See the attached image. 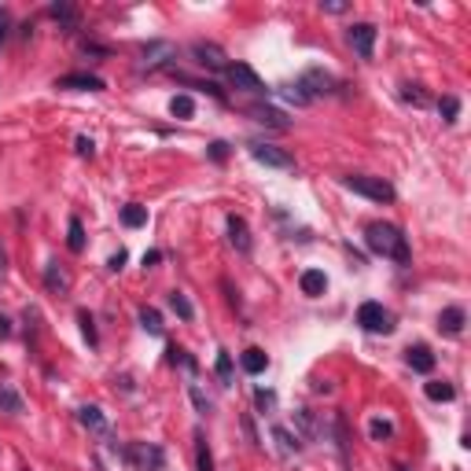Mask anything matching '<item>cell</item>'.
I'll return each instance as SVG.
<instances>
[{"label": "cell", "mask_w": 471, "mask_h": 471, "mask_svg": "<svg viewBox=\"0 0 471 471\" xmlns=\"http://www.w3.org/2000/svg\"><path fill=\"white\" fill-rule=\"evenodd\" d=\"M394 471H409V468H405V464H394Z\"/></svg>", "instance_id": "49"}, {"label": "cell", "mask_w": 471, "mask_h": 471, "mask_svg": "<svg viewBox=\"0 0 471 471\" xmlns=\"http://www.w3.org/2000/svg\"><path fill=\"white\" fill-rule=\"evenodd\" d=\"M210 158H213V163H224V158H229V144H224V140H213V144H210Z\"/></svg>", "instance_id": "38"}, {"label": "cell", "mask_w": 471, "mask_h": 471, "mask_svg": "<svg viewBox=\"0 0 471 471\" xmlns=\"http://www.w3.org/2000/svg\"><path fill=\"white\" fill-rule=\"evenodd\" d=\"M166 353H169V365H180V368H188V372H199V361L191 357L185 346H169Z\"/></svg>", "instance_id": "28"}, {"label": "cell", "mask_w": 471, "mask_h": 471, "mask_svg": "<svg viewBox=\"0 0 471 471\" xmlns=\"http://www.w3.org/2000/svg\"><path fill=\"white\" fill-rule=\"evenodd\" d=\"M23 471H30V468H23Z\"/></svg>", "instance_id": "50"}, {"label": "cell", "mask_w": 471, "mask_h": 471, "mask_svg": "<svg viewBox=\"0 0 471 471\" xmlns=\"http://www.w3.org/2000/svg\"><path fill=\"white\" fill-rule=\"evenodd\" d=\"M376 34H379V30L372 26V23H353L346 30L350 45H353V52H357L361 59H372V52H376Z\"/></svg>", "instance_id": "6"}, {"label": "cell", "mask_w": 471, "mask_h": 471, "mask_svg": "<svg viewBox=\"0 0 471 471\" xmlns=\"http://www.w3.org/2000/svg\"><path fill=\"white\" fill-rule=\"evenodd\" d=\"M365 243L372 254H379V258H390L398 265H409L412 262V251H409V240H405V232L398 224H387V221H372L365 229Z\"/></svg>", "instance_id": "1"}, {"label": "cell", "mask_w": 471, "mask_h": 471, "mask_svg": "<svg viewBox=\"0 0 471 471\" xmlns=\"http://www.w3.org/2000/svg\"><path fill=\"white\" fill-rule=\"evenodd\" d=\"M169 309H174L180 320H196V306L188 302L185 291H169Z\"/></svg>", "instance_id": "24"}, {"label": "cell", "mask_w": 471, "mask_h": 471, "mask_svg": "<svg viewBox=\"0 0 471 471\" xmlns=\"http://www.w3.org/2000/svg\"><path fill=\"white\" fill-rule=\"evenodd\" d=\"M140 56H144V59H140L144 70H158V67H166V63L177 56V48L169 45V41H147Z\"/></svg>", "instance_id": "10"}, {"label": "cell", "mask_w": 471, "mask_h": 471, "mask_svg": "<svg viewBox=\"0 0 471 471\" xmlns=\"http://www.w3.org/2000/svg\"><path fill=\"white\" fill-rule=\"evenodd\" d=\"M401 96H405V100H409V103H416V107H423V103H427V96L420 92V85H405V89H401Z\"/></svg>", "instance_id": "37"}, {"label": "cell", "mask_w": 471, "mask_h": 471, "mask_svg": "<svg viewBox=\"0 0 471 471\" xmlns=\"http://www.w3.org/2000/svg\"><path fill=\"white\" fill-rule=\"evenodd\" d=\"M196 471H213V453L199 431H196Z\"/></svg>", "instance_id": "26"}, {"label": "cell", "mask_w": 471, "mask_h": 471, "mask_svg": "<svg viewBox=\"0 0 471 471\" xmlns=\"http://www.w3.org/2000/svg\"><path fill=\"white\" fill-rule=\"evenodd\" d=\"M213 372H218L221 387H232V353H229V350L218 353V361H213Z\"/></svg>", "instance_id": "29"}, {"label": "cell", "mask_w": 471, "mask_h": 471, "mask_svg": "<svg viewBox=\"0 0 471 471\" xmlns=\"http://www.w3.org/2000/svg\"><path fill=\"white\" fill-rule=\"evenodd\" d=\"M4 37H8V12L0 8V41H4Z\"/></svg>", "instance_id": "45"}, {"label": "cell", "mask_w": 471, "mask_h": 471, "mask_svg": "<svg viewBox=\"0 0 471 471\" xmlns=\"http://www.w3.org/2000/svg\"><path fill=\"white\" fill-rule=\"evenodd\" d=\"M251 158L262 166H273V169H295V158L273 144H251Z\"/></svg>", "instance_id": "9"}, {"label": "cell", "mask_w": 471, "mask_h": 471, "mask_svg": "<svg viewBox=\"0 0 471 471\" xmlns=\"http://www.w3.org/2000/svg\"><path fill=\"white\" fill-rule=\"evenodd\" d=\"M346 8H350V4H342V0H324V4H320V12H328V15H342Z\"/></svg>", "instance_id": "40"}, {"label": "cell", "mask_w": 471, "mask_h": 471, "mask_svg": "<svg viewBox=\"0 0 471 471\" xmlns=\"http://www.w3.org/2000/svg\"><path fill=\"white\" fill-rule=\"evenodd\" d=\"M45 287L52 295H67L70 291V276H67V269H59V262L45 265Z\"/></svg>", "instance_id": "16"}, {"label": "cell", "mask_w": 471, "mask_h": 471, "mask_svg": "<svg viewBox=\"0 0 471 471\" xmlns=\"http://www.w3.org/2000/svg\"><path fill=\"white\" fill-rule=\"evenodd\" d=\"M67 247L74 254H81L85 251V229H81V221L78 218H70V232H67Z\"/></svg>", "instance_id": "33"}, {"label": "cell", "mask_w": 471, "mask_h": 471, "mask_svg": "<svg viewBox=\"0 0 471 471\" xmlns=\"http://www.w3.org/2000/svg\"><path fill=\"white\" fill-rule=\"evenodd\" d=\"M342 188L357 191V196H365V199H372V202H390V199H394V188H390L383 177L350 174V177H342Z\"/></svg>", "instance_id": "2"}, {"label": "cell", "mask_w": 471, "mask_h": 471, "mask_svg": "<svg viewBox=\"0 0 471 471\" xmlns=\"http://www.w3.org/2000/svg\"><path fill=\"white\" fill-rule=\"evenodd\" d=\"M78 420H81V427H89V431H96V435L107 431V420H103V412L96 409V405H81V409H78Z\"/></svg>", "instance_id": "22"}, {"label": "cell", "mask_w": 471, "mask_h": 471, "mask_svg": "<svg viewBox=\"0 0 471 471\" xmlns=\"http://www.w3.org/2000/svg\"><path fill=\"white\" fill-rule=\"evenodd\" d=\"M254 405H258L262 412H273V405H276V394H273V390H262V387H258V390H254Z\"/></svg>", "instance_id": "36"}, {"label": "cell", "mask_w": 471, "mask_h": 471, "mask_svg": "<svg viewBox=\"0 0 471 471\" xmlns=\"http://www.w3.org/2000/svg\"><path fill=\"white\" fill-rule=\"evenodd\" d=\"M188 394H191V401H196V409H199V412H210V401L202 398V390L196 387V383H191V387H188Z\"/></svg>", "instance_id": "39"}, {"label": "cell", "mask_w": 471, "mask_h": 471, "mask_svg": "<svg viewBox=\"0 0 471 471\" xmlns=\"http://www.w3.org/2000/svg\"><path fill=\"white\" fill-rule=\"evenodd\" d=\"M0 335H4V339L12 335V324H8V317H0Z\"/></svg>", "instance_id": "48"}, {"label": "cell", "mask_w": 471, "mask_h": 471, "mask_svg": "<svg viewBox=\"0 0 471 471\" xmlns=\"http://www.w3.org/2000/svg\"><path fill=\"white\" fill-rule=\"evenodd\" d=\"M423 394H427L431 401H453V398H457V387H453V383H446V379H431V383L423 387Z\"/></svg>", "instance_id": "23"}, {"label": "cell", "mask_w": 471, "mask_h": 471, "mask_svg": "<svg viewBox=\"0 0 471 471\" xmlns=\"http://www.w3.org/2000/svg\"><path fill=\"white\" fill-rule=\"evenodd\" d=\"M56 89H70V92H103V78H96V74H63L56 78Z\"/></svg>", "instance_id": "11"}, {"label": "cell", "mask_w": 471, "mask_h": 471, "mask_svg": "<svg viewBox=\"0 0 471 471\" xmlns=\"http://www.w3.org/2000/svg\"><path fill=\"white\" fill-rule=\"evenodd\" d=\"M48 15L56 19V23H63L67 30H74V26H78V12H74L70 4H52V8H48Z\"/></svg>", "instance_id": "31"}, {"label": "cell", "mask_w": 471, "mask_h": 471, "mask_svg": "<svg viewBox=\"0 0 471 471\" xmlns=\"http://www.w3.org/2000/svg\"><path fill=\"white\" fill-rule=\"evenodd\" d=\"M4 273H8V254H4V247H0V280H4Z\"/></svg>", "instance_id": "47"}, {"label": "cell", "mask_w": 471, "mask_h": 471, "mask_svg": "<svg viewBox=\"0 0 471 471\" xmlns=\"http://www.w3.org/2000/svg\"><path fill=\"white\" fill-rule=\"evenodd\" d=\"M368 435L376 438V442H390V438H394V423H390V420H379V416H372V420H368Z\"/></svg>", "instance_id": "32"}, {"label": "cell", "mask_w": 471, "mask_h": 471, "mask_svg": "<svg viewBox=\"0 0 471 471\" xmlns=\"http://www.w3.org/2000/svg\"><path fill=\"white\" fill-rule=\"evenodd\" d=\"M438 114H442V122L453 125L457 114H460V100H457V96H442V100H438Z\"/></svg>", "instance_id": "34"}, {"label": "cell", "mask_w": 471, "mask_h": 471, "mask_svg": "<svg viewBox=\"0 0 471 471\" xmlns=\"http://www.w3.org/2000/svg\"><path fill=\"white\" fill-rule=\"evenodd\" d=\"M313 390H317V394H331V383H324V379H317V383H313Z\"/></svg>", "instance_id": "46"}, {"label": "cell", "mask_w": 471, "mask_h": 471, "mask_svg": "<svg viewBox=\"0 0 471 471\" xmlns=\"http://www.w3.org/2000/svg\"><path fill=\"white\" fill-rule=\"evenodd\" d=\"M240 365H243V372H251V376H262V372L269 368V357H265V350L251 346V350H243Z\"/></svg>", "instance_id": "19"}, {"label": "cell", "mask_w": 471, "mask_h": 471, "mask_svg": "<svg viewBox=\"0 0 471 471\" xmlns=\"http://www.w3.org/2000/svg\"><path fill=\"white\" fill-rule=\"evenodd\" d=\"M140 328L147 335H163V317H158V309H151V306L140 309Z\"/></svg>", "instance_id": "30"}, {"label": "cell", "mask_w": 471, "mask_h": 471, "mask_svg": "<svg viewBox=\"0 0 471 471\" xmlns=\"http://www.w3.org/2000/svg\"><path fill=\"white\" fill-rule=\"evenodd\" d=\"M298 287H302V295L317 298V295H324V291H328V276L320 273V269H306L302 276H298Z\"/></svg>", "instance_id": "17"}, {"label": "cell", "mask_w": 471, "mask_h": 471, "mask_svg": "<svg viewBox=\"0 0 471 471\" xmlns=\"http://www.w3.org/2000/svg\"><path fill=\"white\" fill-rule=\"evenodd\" d=\"M122 265H125V251H118V254H111V262H107V269H122Z\"/></svg>", "instance_id": "43"}, {"label": "cell", "mask_w": 471, "mask_h": 471, "mask_svg": "<svg viewBox=\"0 0 471 471\" xmlns=\"http://www.w3.org/2000/svg\"><path fill=\"white\" fill-rule=\"evenodd\" d=\"M158 262H163V251H147L144 254V269H155Z\"/></svg>", "instance_id": "42"}, {"label": "cell", "mask_w": 471, "mask_h": 471, "mask_svg": "<svg viewBox=\"0 0 471 471\" xmlns=\"http://www.w3.org/2000/svg\"><path fill=\"white\" fill-rule=\"evenodd\" d=\"M191 56H196L199 67H210V70H221V74H224V67H229L224 48L213 45V41H196V45H191Z\"/></svg>", "instance_id": "7"}, {"label": "cell", "mask_w": 471, "mask_h": 471, "mask_svg": "<svg viewBox=\"0 0 471 471\" xmlns=\"http://www.w3.org/2000/svg\"><path fill=\"white\" fill-rule=\"evenodd\" d=\"M273 438H276V446H280L284 457H298V453H302V435H295L291 427L273 423Z\"/></svg>", "instance_id": "13"}, {"label": "cell", "mask_w": 471, "mask_h": 471, "mask_svg": "<svg viewBox=\"0 0 471 471\" xmlns=\"http://www.w3.org/2000/svg\"><path fill=\"white\" fill-rule=\"evenodd\" d=\"M405 361H409L412 372H423V376H427V372H435V353L427 346H409V350H405Z\"/></svg>", "instance_id": "18"}, {"label": "cell", "mask_w": 471, "mask_h": 471, "mask_svg": "<svg viewBox=\"0 0 471 471\" xmlns=\"http://www.w3.org/2000/svg\"><path fill=\"white\" fill-rule=\"evenodd\" d=\"M243 431H247V438L254 446H258V435H254V423H251V416H243Z\"/></svg>", "instance_id": "44"}, {"label": "cell", "mask_w": 471, "mask_h": 471, "mask_svg": "<svg viewBox=\"0 0 471 471\" xmlns=\"http://www.w3.org/2000/svg\"><path fill=\"white\" fill-rule=\"evenodd\" d=\"M251 118L262 122V125H273V129H291V118H287L284 111H276V107H265V103L251 107Z\"/></svg>", "instance_id": "15"}, {"label": "cell", "mask_w": 471, "mask_h": 471, "mask_svg": "<svg viewBox=\"0 0 471 471\" xmlns=\"http://www.w3.org/2000/svg\"><path fill=\"white\" fill-rule=\"evenodd\" d=\"M224 224H229V243L240 254H251V229H247V221L240 218V213H229L224 218Z\"/></svg>", "instance_id": "12"}, {"label": "cell", "mask_w": 471, "mask_h": 471, "mask_svg": "<svg viewBox=\"0 0 471 471\" xmlns=\"http://www.w3.org/2000/svg\"><path fill=\"white\" fill-rule=\"evenodd\" d=\"M125 460H133L140 471H158L163 468V460H166V453H163V446H147V442H140V446H133V449H125Z\"/></svg>", "instance_id": "8"}, {"label": "cell", "mask_w": 471, "mask_h": 471, "mask_svg": "<svg viewBox=\"0 0 471 471\" xmlns=\"http://www.w3.org/2000/svg\"><path fill=\"white\" fill-rule=\"evenodd\" d=\"M169 114H174L177 122H188V118L196 114V100H191V96H174V100H169Z\"/></svg>", "instance_id": "25"}, {"label": "cell", "mask_w": 471, "mask_h": 471, "mask_svg": "<svg viewBox=\"0 0 471 471\" xmlns=\"http://www.w3.org/2000/svg\"><path fill=\"white\" fill-rule=\"evenodd\" d=\"M26 405L23 398H19V390L12 387V383H0V412H8V416H19Z\"/></svg>", "instance_id": "20"}, {"label": "cell", "mask_w": 471, "mask_h": 471, "mask_svg": "<svg viewBox=\"0 0 471 471\" xmlns=\"http://www.w3.org/2000/svg\"><path fill=\"white\" fill-rule=\"evenodd\" d=\"M464 309L460 306H446L442 309V317H438V331H442V335H449V339H457L460 331H464Z\"/></svg>", "instance_id": "14"}, {"label": "cell", "mask_w": 471, "mask_h": 471, "mask_svg": "<svg viewBox=\"0 0 471 471\" xmlns=\"http://www.w3.org/2000/svg\"><path fill=\"white\" fill-rule=\"evenodd\" d=\"M122 224L125 229H140V224H147V207H136V202L122 207Z\"/></svg>", "instance_id": "27"}, {"label": "cell", "mask_w": 471, "mask_h": 471, "mask_svg": "<svg viewBox=\"0 0 471 471\" xmlns=\"http://www.w3.org/2000/svg\"><path fill=\"white\" fill-rule=\"evenodd\" d=\"M74 147H78V155H89V158H92V151H96V144L89 140V136H78V140H74Z\"/></svg>", "instance_id": "41"}, {"label": "cell", "mask_w": 471, "mask_h": 471, "mask_svg": "<svg viewBox=\"0 0 471 471\" xmlns=\"http://www.w3.org/2000/svg\"><path fill=\"white\" fill-rule=\"evenodd\" d=\"M357 324L365 328V331H372V335H390V331H394V317L379 302H361Z\"/></svg>", "instance_id": "3"}, {"label": "cell", "mask_w": 471, "mask_h": 471, "mask_svg": "<svg viewBox=\"0 0 471 471\" xmlns=\"http://www.w3.org/2000/svg\"><path fill=\"white\" fill-rule=\"evenodd\" d=\"M295 423H298V431H302V435L309 438V442H313V438H320V435H324V427L317 423V416L309 412V409H295Z\"/></svg>", "instance_id": "21"}, {"label": "cell", "mask_w": 471, "mask_h": 471, "mask_svg": "<svg viewBox=\"0 0 471 471\" xmlns=\"http://www.w3.org/2000/svg\"><path fill=\"white\" fill-rule=\"evenodd\" d=\"M224 81H229L232 89H240V92H254V96L269 92V89H265V81L247 67V63H229V67H224Z\"/></svg>", "instance_id": "4"}, {"label": "cell", "mask_w": 471, "mask_h": 471, "mask_svg": "<svg viewBox=\"0 0 471 471\" xmlns=\"http://www.w3.org/2000/svg\"><path fill=\"white\" fill-rule=\"evenodd\" d=\"M78 320H81V331H85V339H89V346H96V342H100V335H96V320L85 313V309L78 313Z\"/></svg>", "instance_id": "35"}, {"label": "cell", "mask_w": 471, "mask_h": 471, "mask_svg": "<svg viewBox=\"0 0 471 471\" xmlns=\"http://www.w3.org/2000/svg\"><path fill=\"white\" fill-rule=\"evenodd\" d=\"M295 89L302 92V100L309 103L313 96H328V92H335V78H331V74H324V70H306L302 78H298Z\"/></svg>", "instance_id": "5"}]
</instances>
